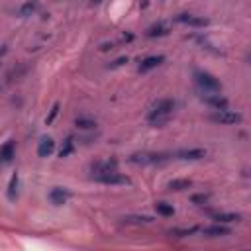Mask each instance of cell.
<instances>
[{"label":"cell","mask_w":251,"mask_h":251,"mask_svg":"<svg viewBox=\"0 0 251 251\" xmlns=\"http://www.w3.org/2000/svg\"><path fill=\"white\" fill-rule=\"evenodd\" d=\"M173 110H175V100H173V98H159V100L151 106V110H149V114H147L149 126L161 127V126L169 124V120H171V116H173Z\"/></svg>","instance_id":"obj_1"},{"label":"cell","mask_w":251,"mask_h":251,"mask_svg":"<svg viewBox=\"0 0 251 251\" xmlns=\"http://www.w3.org/2000/svg\"><path fill=\"white\" fill-rule=\"evenodd\" d=\"M194 82L198 84L200 92H220L222 90V82L214 75L200 71V69H194Z\"/></svg>","instance_id":"obj_2"},{"label":"cell","mask_w":251,"mask_h":251,"mask_svg":"<svg viewBox=\"0 0 251 251\" xmlns=\"http://www.w3.org/2000/svg\"><path fill=\"white\" fill-rule=\"evenodd\" d=\"M208 118H210V122L220 124V126H235V124H241V120H243V116H241L239 112H231V110H227V108L216 110V112L210 114Z\"/></svg>","instance_id":"obj_3"},{"label":"cell","mask_w":251,"mask_h":251,"mask_svg":"<svg viewBox=\"0 0 251 251\" xmlns=\"http://www.w3.org/2000/svg\"><path fill=\"white\" fill-rule=\"evenodd\" d=\"M171 157L167 155V153H133L131 157H129V161L131 163H135V165H163V163H167Z\"/></svg>","instance_id":"obj_4"},{"label":"cell","mask_w":251,"mask_h":251,"mask_svg":"<svg viewBox=\"0 0 251 251\" xmlns=\"http://www.w3.org/2000/svg\"><path fill=\"white\" fill-rule=\"evenodd\" d=\"M94 182H100V184H110V186H124V184H129V176L118 173V171H112V173H100V175H92Z\"/></svg>","instance_id":"obj_5"},{"label":"cell","mask_w":251,"mask_h":251,"mask_svg":"<svg viewBox=\"0 0 251 251\" xmlns=\"http://www.w3.org/2000/svg\"><path fill=\"white\" fill-rule=\"evenodd\" d=\"M200 100L208 106H212L214 110H224L227 108V98L222 96L220 92H200Z\"/></svg>","instance_id":"obj_6"},{"label":"cell","mask_w":251,"mask_h":251,"mask_svg":"<svg viewBox=\"0 0 251 251\" xmlns=\"http://www.w3.org/2000/svg\"><path fill=\"white\" fill-rule=\"evenodd\" d=\"M178 24H184L188 27H206L208 25V20L202 18V16H196V14H188V12H182V14H176L175 18Z\"/></svg>","instance_id":"obj_7"},{"label":"cell","mask_w":251,"mask_h":251,"mask_svg":"<svg viewBox=\"0 0 251 251\" xmlns=\"http://www.w3.org/2000/svg\"><path fill=\"white\" fill-rule=\"evenodd\" d=\"M176 159L180 161H198V159H204L206 157V149L202 147H190V149H178L175 153Z\"/></svg>","instance_id":"obj_8"},{"label":"cell","mask_w":251,"mask_h":251,"mask_svg":"<svg viewBox=\"0 0 251 251\" xmlns=\"http://www.w3.org/2000/svg\"><path fill=\"white\" fill-rule=\"evenodd\" d=\"M90 171H92V175L118 171V161H116V159H102V161H96V163L90 165Z\"/></svg>","instance_id":"obj_9"},{"label":"cell","mask_w":251,"mask_h":251,"mask_svg":"<svg viewBox=\"0 0 251 251\" xmlns=\"http://www.w3.org/2000/svg\"><path fill=\"white\" fill-rule=\"evenodd\" d=\"M198 231H200L202 235H206V237H224V235H229V233H231L229 227H226V226H222V224L206 226V227H200Z\"/></svg>","instance_id":"obj_10"},{"label":"cell","mask_w":251,"mask_h":251,"mask_svg":"<svg viewBox=\"0 0 251 251\" xmlns=\"http://www.w3.org/2000/svg\"><path fill=\"white\" fill-rule=\"evenodd\" d=\"M169 31H171V25H169L167 22H157V24H153V25L147 27L145 35L151 37V39H155V37H165V35H169Z\"/></svg>","instance_id":"obj_11"},{"label":"cell","mask_w":251,"mask_h":251,"mask_svg":"<svg viewBox=\"0 0 251 251\" xmlns=\"http://www.w3.org/2000/svg\"><path fill=\"white\" fill-rule=\"evenodd\" d=\"M163 61H165V57H163V55H149V57H145V59L139 63L137 71H139V73H149L151 69H157Z\"/></svg>","instance_id":"obj_12"},{"label":"cell","mask_w":251,"mask_h":251,"mask_svg":"<svg viewBox=\"0 0 251 251\" xmlns=\"http://www.w3.org/2000/svg\"><path fill=\"white\" fill-rule=\"evenodd\" d=\"M14 153H16V143H14L12 139H8L4 145H0V163H2V165L12 163Z\"/></svg>","instance_id":"obj_13"},{"label":"cell","mask_w":251,"mask_h":251,"mask_svg":"<svg viewBox=\"0 0 251 251\" xmlns=\"http://www.w3.org/2000/svg\"><path fill=\"white\" fill-rule=\"evenodd\" d=\"M69 198H71V192H69V190H65V188H61V186H55V188L49 192V200H51L55 206L65 204Z\"/></svg>","instance_id":"obj_14"},{"label":"cell","mask_w":251,"mask_h":251,"mask_svg":"<svg viewBox=\"0 0 251 251\" xmlns=\"http://www.w3.org/2000/svg\"><path fill=\"white\" fill-rule=\"evenodd\" d=\"M55 151V141L53 137H41L37 143V155L39 157H49Z\"/></svg>","instance_id":"obj_15"},{"label":"cell","mask_w":251,"mask_h":251,"mask_svg":"<svg viewBox=\"0 0 251 251\" xmlns=\"http://www.w3.org/2000/svg\"><path fill=\"white\" fill-rule=\"evenodd\" d=\"M190 186H192V180H188V178H173V180H169V184H167V188H169V190H175V192L186 190V188H190Z\"/></svg>","instance_id":"obj_16"},{"label":"cell","mask_w":251,"mask_h":251,"mask_svg":"<svg viewBox=\"0 0 251 251\" xmlns=\"http://www.w3.org/2000/svg\"><path fill=\"white\" fill-rule=\"evenodd\" d=\"M18 184H20V175H18V173H14V175H12V178H10L8 190H6V196H8V200H12V202L18 198Z\"/></svg>","instance_id":"obj_17"},{"label":"cell","mask_w":251,"mask_h":251,"mask_svg":"<svg viewBox=\"0 0 251 251\" xmlns=\"http://www.w3.org/2000/svg\"><path fill=\"white\" fill-rule=\"evenodd\" d=\"M212 218L218 224H229V222H239L241 220L239 214H231V212H218V214H212Z\"/></svg>","instance_id":"obj_18"},{"label":"cell","mask_w":251,"mask_h":251,"mask_svg":"<svg viewBox=\"0 0 251 251\" xmlns=\"http://www.w3.org/2000/svg\"><path fill=\"white\" fill-rule=\"evenodd\" d=\"M122 222L124 224H133V226H141V224H151L153 218L151 216H124Z\"/></svg>","instance_id":"obj_19"},{"label":"cell","mask_w":251,"mask_h":251,"mask_svg":"<svg viewBox=\"0 0 251 251\" xmlns=\"http://www.w3.org/2000/svg\"><path fill=\"white\" fill-rule=\"evenodd\" d=\"M37 0H27V2H24L22 6H20V16L22 18H27V16H31L35 10H37Z\"/></svg>","instance_id":"obj_20"},{"label":"cell","mask_w":251,"mask_h":251,"mask_svg":"<svg viewBox=\"0 0 251 251\" xmlns=\"http://www.w3.org/2000/svg\"><path fill=\"white\" fill-rule=\"evenodd\" d=\"M75 126H76L78 129H94V127H96V122H94L92 118L78 116V118H75Z\"/></svg>","instance_id":"obj_21"},{"label":"cell","mask_w":251,"mask_h":251,"mask_svg":"<svg viewBox=\"0 0 251 251\" xmlns=\"http://www.w3.org/2000/svg\"><path fill=\"white\" fill-rule=\"evenodd\" d=\"M155 210H157V214L167 216V218L175 214V208H173V204H169V202H155Z\"/></svg>","instance_id":"obj_22"},{"label":"cell","mask_w":251,"mask_h":251,"mask_svg":"<svg viewBox=\"0 0 251 251\" xmlns=\"http://www.w3.org/2000/svg\"><path fill=\"white\" fill-rule=\"evenodd\" d=\"M73 151H75V139L73 137H67L65 143H63V147H61V151H59V157H69Z\"/></svg>","instance_id":"obj_23"},{"label":"cell","mask_w":251,"mask_h":251,"mask_svg":"<svg viewBox=\"0 0 251 251\" xmlns=\"http://www.w3.org/2000/svg\"><path fill=\"white\" fill-rule=\"evenodd\" d=\"M59 114V104H53V108H51V112H49V116L45 118V124H51L53 120H55V116Z\"/></svg>","instance_id":"obj_24"},{"label":"cell","mask_w":251,"mask_h":251,"mask_svg":"<svg viewBox=\"0 0 251 251\" xmlns=\"http://www.w3.org/2000/svg\"><path fill=\"white\" fill-rule=\"evenodd\" d=\"M206 200H208V194H194L192 196V202L194 204H204Z\"/></svg>","instance_id":"obj_25"},{"label":"cell","mask_w":251,"mask_h":251,"mask_svg":"<svg viewBox=\"0 0 251 251\" xmlns=\"http://www.w3.org/2000/svg\"><path fill=\"white\" fill-rule=\"evenodd\" d=\"M92 2H94V4H98V2H102V0H92Z\"/></svg>","instance_id":"obj_26"}]
</instances>
